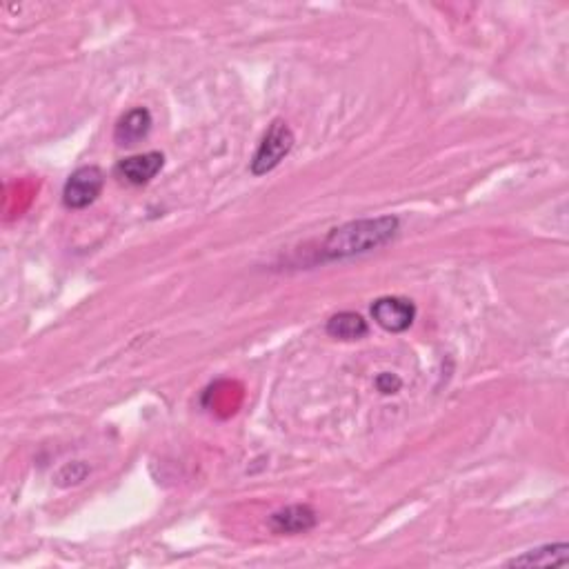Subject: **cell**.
Wrapping results in <instances>:
<instances>
[{"label":"cell","mask_w":569,"mask_h":569,"mask_svg":"<svg viewBox=\"0 0 569 569\" xmlns=\"http://www.w3.org/2000/svg\"><path fill=\"white\" fill-rule=\"evenodd\" d=\"M398 229H401V218L392 214L358 218V221L334 227L323 241L321 261H347V258L376 252L394 241Z\"/></svg>","instance_id":"1"},{"label":"cell","mask_w":569,"mask_h":569,"mask_svg":"<svg viewBox=\"0 0 569 569\" xmlns=\"http://www.w3.org/2000/svg\"><path fill=\"white\" fill-rule=\"evenodd\" d=\"M294 143L296 136L292 127H289L283 118H276V121H272V125L267 127L263 141L258 143V149L254 152L252 161H249V172L256 178L274 172L289 156V152H292Z\"/></svg>","instance_id":"2"},{"label":"cell","mask_w":569,"mask_h":569,"mask_svg":"<svg viewBox=\"0 0 569 569\" xmlns=\"http://www.w3.org/2000/svg\"><path fill=\"white\" fill-rule=\"evenodd\" d=\"M103 187H105V174L101 167L96 165L78 167L76 172L67 178V183L63 187V205L67 209H74V212L94 205L96 198L101 196Z\"/></svg>","instance_id":"3"},{"label":"cell","mask_w":569,"mask_h":569,"mask_svg":"<svg viewBox=\"0 0 569 569\" xmlns=\"http://www.w3.org/2000/svg\"><path fill=\"white\" fill-rule=\"evenodd\" d=\"M369 312H372V318L378 327H383L385 332H392V334L407 332V329L412 327L416 321L414 301H409V298H403V296L376 298L372 307H369Z\"/></svg>","instance_id":"4"},{"label":"cell","mask_w":569,"mask_h":569,"mask_svg":"<svg viewBox=\"0 0 569 569\" xmlns=\"http://www.w3.org/2000/svg\"><path fill=\"white\" fill-rule=\"evenodd\" d=\"M163 167L165 156L161 152H145L118 161L114 167V176L127 185L143 187L149 181H154V178L163 172Z\"/></svg>","instance_id":"5"},{"label":"cell","mask_w":569,"mask_h":569,"mask_svg":"<svg viewBox=\"0 0 569 569\" xmlns=\"http://www.w3.org/2000/svg\"><path fill=\"white\" fill-rule=\"evenodd\" d=\"M316 525H318L316 509L305 503L287 505L269 516V527H272L274 534H281V536L307 534V532H312Z\"/></svg>","instance_id":"6"},{"label":"cell","mask_w":569,"mask_h":569,"mask_svg":"<svg viewBox=\"0 0 569 569\" xmlns=\"http://www.w3.org/2000/svg\"><path fill=\"white\" fill-rule=\"evenodd\" d=\"M154 118L147 107H134L125 112L114 127V143L118 147H134L152 132Z\"/></svg>","instance_id":"7"},{"label":"cell","mask_w":569,"mask_h":569,"mask_svg":"<svg viewBox=\"0 0 569 569\" xmlns=\"http://www.w3.org/2000/svg\"><path fill=\"white\" fill-rule=\"evenodd\" d=\"M569 563V545L567 543H549L534 549H527L521 556H514L507 561V567H565Z\"/></svg>","instance_id":"8"},{"label":"cell","mask_w":569,"mask_h":569,"mask_svg":"<svg viewBox=\"0 0 569 569\" xmlns=\"http://www.w3.org/2000/svg\"><path fill=\"white\" fill-rule=\"evenodd\" d=\"M325 332L336 341H361L369 334V325L361 314L338 312L327 321Z\"/></svg>","instance_id":"9"},{"label":"cell","mask_w":569,"mask_h":569,"mask_svg":"<svg viewBox=\"0 0 569 569\" xmlns=\"http://www.w3.org/2000/svg\"><path fill=\"white\" fill-rule=\"evenodd\" d=\"M89 476V465L83 461H74L61 467V472L56 474V485L58 487H74L81 485L85 478Z\"/></svg>","instance_id":"10"},{"label":"cell","mask_w":569,"mask_h":569,"mask_svg":"<svg viewBox=\"0 0 569 569\" xmlns=\"http://www.w3.org/2000/svg\"><path fill=\"white\" fill-rule=\"evenodd\" d=\"M374 385L383 396H394L403 389V378L394 372H381L376 376Z\"/></svg>","instance_id":"11"}]
</instances>
